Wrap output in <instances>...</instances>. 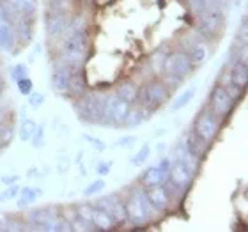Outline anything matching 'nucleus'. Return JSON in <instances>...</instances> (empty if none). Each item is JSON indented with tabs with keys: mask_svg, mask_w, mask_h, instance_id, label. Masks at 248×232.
I'll use <instances>...</instances> for the list:
<instances>
[{
	"mask_svg": "<svg viewBox=\"0 0 248 232\" xmlns=\"http://www.w3.org/2000/svg\"><path fill=\"white\" fill-rule=\"evenodd\" d=\"M75 64L59 61L52 69V89L59 94L69 93V80H71V73Z\"/></svg>",
	"mask_w": 248,
	"mask_h": 232,
	"instance_id": "nucleus-11",
	"label": "nucleus"
},
{
	"mask_svg": "<svg viewBox=\"0 0 248 232\" xmlns=\"http://www.w3.org/2000/svg\"><path fill=\"white\" fill-rule=\"evenodd\" d=\"M135 142V137H124V139H121L119 142H117V145H124V147H128V145H131Z\"/></svg>",
	"mask_w": 248,
	"mask_h": 232,
	"instance_id": "nucleus-40",
	"label": "nucleus"
},
{
	"mask_svg": "<svg viewBox=\"0 0 248 232\" xmlns=\"http://www.w3.org/2000/svg\"><path fill=\"white\" fill-rule=\"evenodd\" d=\"M11 7L20 15L32 16L37 9V0H9Z\"/></svg>",
	"mask_w": 248,
	"mask_h": 232,
	"instance_id": "nucleus-25",
	"label": "nucleus"
},
{
	"mask_svg": "<svg viewBox=\"0 0 248 232\" xmlns=\"http://www.w3.org/2000/svg\"><path fill=\"white\" fill-rule=\"evenodd\" d=\"M105 94H82L75 103V110L80 121L89 124L103 123Z\"/></svg>",
	"mask_w": 248,
	"mask_h": 232,
	"instance_id": "nucleus-3",
	"label": "nucleus"
},
{
	"mask_svg": "<svg viewBox=\"0 0 248 232\" xmlns=\"http://www.w3.org/2000/svg\"><path fill=\"white\" fill-rule=\"evenodd\" d=\"M105 186H107V183H105L103 179H96L93 181L91 185L83 190V195L85 197H94V195H98V193H101V191L105 190Z\"/></svg>",
	"mask_w": 248,
	"mask_h": 232,
	"instance_id": "nucleus-28",
	"label": "nucleus"
},
{
	"mask_svg": "<svg viewBox=\"0 0 248 232\" xmlns=\"http://www.w3.org/2000/svg\"><path fill=\"white\" fill-rule=\"evenodd\" d=\"M195 93H197V85H191V87H188L186 91H183V93L172 101L170 112H179L181 108H185L186 105H190L191 99L195 98Z\"/></svg>",
	"mask_w": 248,
	"mask_h": 232,
	"instance_id": "nucleus-22",
	"label": "nucleus"
},
{
	"mask_svg": "<svg viewBox=\"0 0 248 232\" xmlns=\"http://www.w3.org/2000/svg\"><path fill=\"white\" fill-rule=\"evenodd\" d=\"M218 129H220V117H217L209 108L202 110L197 117L195 124H193V133L204 144H209L215 140Z\"/></svg>",
	"mask_w": 248,
	"mask_h": 232,
	"instance_id": "nucleus-6",
	"label": "nucleus"
},
{
	"mask_svg": "<svg viewBox=\"0 0 248 232\" xmlns=\"http://www.w3.org/2000/svg\"><path fill=\"white\" fill-rule=\"evenodd\" d=\"M238 37L241 39V41H243V45L247 43V37H248V23H247V18H243V21H241V27H239Z\"/></svg>",
	"mask_w": 248,
	"mask_h": 232,
	"instance_id": "nucleus-38",
	"label": "nucleus"
},
{
	"mask_svg": "<svg viewBox=\"0 0 248 232\" xmlns=\"http://www.w3.org/2000/svg\"><path fill=\"white\" fill-rule=\"evenodd\" d=\"M170 167H172V158H161L160 163H158V169H160L163 174L169 177V172H170Z\"/></svg>",
	"mask_w": 248,
	"mask_h": 232,
	"instance_id": "nucleus-37",
	"label": "nucleus"
},
{
	"mask_svg": "<svg viewBox=\"0 0 248 232\" xmlns=\"http://www.w3.org/2000/svg\"><path fill=\"white\" fill-rule=\"evenodd\" d=\"M149 156H151V144H144L142 147H140L139 153H137V155L131 158V165H135V167L144 165Z\"/></svg>",
	"mask_w": 248,
	"mask_h": 232,
	"instance_id": "nucleus-27",
	"label": "nucleus"
},
{
	"mask_svg": "<svg viewBox=\"0 0 248 232\" xmlns=\"http://www.w3.org/2000/svg\"><path fill=\"white\" fill-rule=\"evenodd\" d=\"M36 128H37L36 121H32V119H25L20 126V140H23V142H31L32 135H34Z\"/></svg>",
	"mask_w": 248,
	"mask_h": 232,
	"instance_id": "nucleus-26",
	"label": "nucleus"
},
{
	"mask_svg": "<svg viewBox=\"0 0 248 232\" xmlns=\"http://www.w3.org/2000/svg\"><path fill=\"white\" fill-rule=\"evenodd\" d=\"M5 119H7V110H5L4 107H0V123L5 121Z\"/></svg>",
	"mask_w": 248,
	"mask_h": 232,
	"instance_id": "nucleus-42",
	"label": "nucleus"
},
{
	"mask_svg": "<svg viewBox=\"0 0 248 232\" xmlns=\"http://www.w3.org/2000/svg\"><path fill=\"white\" fill-rule=\"evenodd\" d=\"M43 195V190L41 188H37V186H25V188H20V193H18V207L20 209H25L29 207L31 204L39 199Z\"/></svg>",
	"mask_w": 248,
	"mask_h": 232,
	"instance_id": "nucleus-18",
	"label": "nucleus"
},
{
	"mask_svg": "<svg viewBox=\"0 0 248 232\" xmlns=\"http://www.w3.org/2000/svg\"><path fill=\"white\" fill-rule=\"evenodd\" d=\"M16 48V34L13 23L7 18H0V50L11 53Z\"/></svg>",
	"mask_w": 248,
	"mask_h": 232,
	"instance_id": "nucleus-16",
	"label": "nucleus"
},
{
	"mask_svg": "<svg viewBox=\"0 0 248 232\" xmlns=\"http://www.w3.org/2000/svg\"><path fill=\"white\" fill-rule=\"evenodd\" d=\"M29 103H31V107H34V108H39V107L45 103V94L34 93V91H32V93L29 94Z\"/></svg>",
	"mask_w": 248,
	"mask_h": 232,
	"instance_id": "nucleus-35",
	"label": "nucleus"
},
{
	"mask_svg": "<svg viewBox=\"0 0 248 232\" xmlns=\"http://www.w3.org/2000/svg\"><path fill=\"white\" fill-rule=\"evenodd\" d=\"M117 96H119L121 99H124L126 103H135L137 101V94H139V87L135 85L133 82H124L119 85V89H117Z\"/></svg>",
	"mask_w": 248,
	"mask_h": 232,
	"instance_id": "nucleus-24",
	"label": "nucleus"
},
{
	"mask_svg": "<svg viewBox=\"0 0 248 232\" xmlns=\"http://www.w3.org/2000/svg\"><path fill=\"white\" fill-rule=\"evenodd\" d=\"M18 193H20V186L16 185V183L15 185H9L4 191H2V195H0V202L15 201L16 197H18Z\"/></svg>",
	"mask_w": 248,
	"mask_h": 232,
	"instance_id": "nucleus-30",
	"label": "nucleus"
},
{
	"mask_svg": "<svg viewBox=\"0 0 248 232\" xmlns=\"http://www.w3.org/2000/svg\"><path fill=\"white\" fill-rule=\"evenodd\" d=\"M31 142H32V145L34 147H43L45 145V126L43 124H39L36 128V131H34V135H32V139H31Z\"/></svg>",
	"mask_w": 248,
	"mask_h": 232,
	"instance_id": "nucleus-31",
	"label": "nucleus"
},
{
	"mask_svg": "<svg viewBox=\"0 0 248 232\" xmlns=\"http://www.w3.org/2000/svg\"><path fill=\"white\" fill-rule=\"evenodd\" d=\"M82 139L85 140V142H89V144L93 145V147L96 151H98V153H103V151L107 149V144H105L103 140L96 139V137H93V135H83Z\"/></svg>",
	"mask_w": 248,
	"mask_h": 232,
	"instance_id": "nucleus-34",
	"label": "nucleus"
},
{
	"mask_svg": "<svg viewBox=\"0 0 248 232\" xmlns=\"http://www.w3.org/2000/svg\"><path fill=\"white\" fill-rule=\"evenodd\" d=\"M197 21H199L197 29L204 36V39L217 37L223 31V27H225V16H223L222 9L204 11V13H201V15L197 16Z\"/></svg>",
	"mask_w": 248,
	"mask_h": 232,
	"instance_id": "nucleus-7",
	"label": "nucleus"
},
{
	"mask_svg": "<svg viewBox=\"0 0 248 232\" xmlns=\"http://www.w3.org/2000/svg\"><path fill=\"white\" fill-rule=\"evenodd\" d=\"M191 177H193V174H191V172L183 165L181 161L172 160L170 172H169V177H167L172 185L177 186L179 190H188V188L191 186Z\"/></svg>",
	"mask_w": 248,
	"mask_h": 232,
	"instance_id": "nucleus-14",
	"label": "nucleus"
},
{
	"mask_svg": "<svg viewBox=\"0 0 248 232\" xmlns=\"http://www.w3.org/2000/svg\"><path fill=\"white\" fill-rule=\"evenodd\" d=\"M193 64L186 52H172L167 55L165 64H163V73L167 75H174V77L186 78L193 71Z\"/></svg>",
	"mask_w": 248,
	"mask_h": 232,
	"instance_id": "nucleus-9",
	"label": "nucleus"
},
{
	"mask_svg": "<svg viewBox=\"0 0 248 232\" xmlns=\"http://www.w3.org/2000/svg\"><path fill=\"white\" fill-rule=\"evenodd\" d=\"M94 207H99L103 211L110 213L115 218L117 225L121 223H128V217H126V207H124V199L117 193H110V195L99 197L98 201L94 202Z\"/></svg>",
	"mask_w": 248,
	"mask_h": 232,
	"instance_id": "nucleus-10",
	"label": "nucleus"
},
{
	"mask_svg": "<svg viewBox=\"0 0 248 232\" xmlns=\"http://www.w3.org/2000/svg\"><path fill=\"white\" fill-rule=\"evenodd\" d=\"M67 13H52L46 11V36L50 39H57V37L64 36L67 27Z\"/></svg>",
	"mask_w": 248,
	"mask_h": 232,
	"instance_id": "nucleus-13",
	"label": "nucleus"
},
{
	"mask_svg": "<svg viewBox=\"0 0 248 232\" xmlns=\"http://www.w3.org/2000/svg\"><path fill=\"white\" fill-rule=\"evenodd\" d=\"M229 83H232L239 89H247L248 83V64L247 57L236 59L229 69Z\"/></svg>",
	"mask_w": 248,
	"mask_h": 232,
	"instance_id": "nucleus-15",
	"label": "nucleus"
},
{
	"mask_svg": "<svg viewBox=\"0 0 248 232\" xmlns=\"http://www.w3.org/2000/svg\"><path fill=\"white\" fill-rule=\"evenodd\" d=\"M145 195H147V201L151 202V206L155 207L156 213H165L170 207V195H169V191H167V188L163 185L147 188Z\"/></svg>",
	"mask_w": 248,
	"mask_h": 232,
	"instance_id": "nucleus-12",
	"label": "nucleus"
},
{
	"mask_svg": "<svg viewBox=\"0 0 248 232\" xmlns=\"http://www.w3.org/2000/svg\"><path fill=\"white\" fill-rule=\"evenodd\" d=\"M85 89H87V83H85V77L82 73V67L75 66L71 73V80H69V93L73 96L80 98L82 94H85Z\"/></svg>",
	"mask_w": 248,
	"mask_h": 232,
	"instance_id": "nucleus-19",
	"label": "nucleus"
},
{
	"mask_svg": "<svg viewBox=\"0 0 248 232\" xmlns=\"http://www.w3.org/2000/svg\"><path fill=\"white\" fill-rule=\"evenodd\" d=\"M23 77H29V66L27 64H16V66H13V69H11L13 82H16V80H20Z\"/></svg>",
	"mask_w": 248,
	"mask_h": 232,
	"instance_id": "nucleus-32",
	"label": "nucleus"
},
{
	"mask_svg": "<svg viewBox=\"0 0 248 232\" xmlns=\"http://www.w3.org/2000/svg\"><path fill=\"white\" fill-rule=\"evenodd\" d=\"M234 101H236V99L227 93V89L223 87L222 83H217V85L213 87L211 94H209V107H207V108L211 110L217 117L222 119V117H227V115L232 112Z\"/></svg>",
	"mask_w": 248,
	"mask_h": 232,
	"instance_id": "nucleus-8",
	"label": "nucleus"
},
{
	"mask_svg": "<svg viewBox=\"0 0 248 232\" xmlns=\"http://www.w3.org/2000/svg\"><path fill=\"white\" fill-rule=\"evenodd\" d=\"M0 18H7V20H9V11L5 9L2 2H0Z\"/></svg>",
	"mask_w": 248,
	"mask_h": 232,
	"instance_id": "nucleus-41",
	"label": "nucleus"
},
{
	"mask_svg": "<svg viewBox=\"0 0 248 232\" xmlns=\"http://www.w3.org/2000/svg\"><path fill=\"white\" fill-rule=\"evenodd\" d=\"M2 183H4L5 186H9V185H15V183H18L20 181V175H16V174H13V175H2Z\"/></svg>",
	"mask_w": 248,
	"mask_h": 232,
	"instance_id": "nucleus-39",
	"label": "nucleus"
},
{
	"mask_svg": "<svg viewBox=\"0 0 248 232\" xmlns=\"http://www.w3.org/2000/svg\"><path fill=\"white\" fill-rule=\"evenodd\" d=\"M145 119H147V110L145 108H142V107L140 108H129L123 126H126V128H137V126L145 123Z\"/></svg>",
	"mask_w": 248,
	"mask_h": 232,
	"instance_id": "nucleus-23",
	"label": "nucleus"
},
{
	"mask_svg": "<svg viewBox=\"0 0 248 232\" xmlns=\"http://www.w3.org/2000/svg\"><path fill=\"white\" fill-rule=\"evenodd\" d=\"M15 83L16 87H18V91H20V94H23V96H29L34 91V83H32L31 77H23L20 80H16Z\"/></svg>",
	"mask_w": 248,
	"mask_h": 232,
	"instance_id": "nucleus-29",
	"label": "nucleus"
},
{
	"mask_svg": "<svg viewBox=\"0 0 248 232\" xmlns=\"http://www.w3.org/2000/svg\"><path fill=\"white\" fill-rule=\"evenodd\" d=\"M131 105L121 99L117 94L105 96V108H103V123L108 126H123L124 119L128 115ZM101 123V124H103Z\"/></svg>",
	"mask_w": 248,
	"mask_h": 232,
	"instance_id": "nucleus-5",
	"label": "nucleus"
},
{
	"mask_svg": "<svg viewBox=\"0 0 248 232\" xmlns=\"http://www.w3.org/2000/svg\"><path fill=\"white\" fill-rule=\"evenodd\" d=\"M165 179H167V175L158 169V165H155L144 172V175H142V179L140 181H142V185H144L145 188H151V186L161 185Z\"/></svg>",
	"mask_w": 248,
	"mask_h": 232,
	"instance_id": "nucleus-21",
	"label": "nucleus"
},
{
	"mask_svg": "<svg viewBox=\"0 0 248 232\" xmlns=\"http://www.w3.org/2000/svg\"><path fill=\"white\" fill-rule=\"evenodd\" d=\"M89 53V32L78 31L64 34V39L61 43V61L82 66Z\"/></svg>",
	"mask_w": 248,
	"mask_h": 232,
	"instance_id": "nucleus-2",
	"label": "nucleus"
},
{
	"mask_svg": "<svg viewBox=\"0 0 248 232\" xmlns=\"http://www.w3.org/2000/svg\"><path fill=\"white\" fill-rule=\"evenodd\" d=\"M169 93L170 91L165 87V83L161 80H151L139 89L137 99L142 108H145L147 112H155L169 99Z\"/></svg>",
	"mask_w": 248,
	"mask_h": 232,
	"instance_id": "nucleus-4",
	"label": "nucleus"
},
{
	"mask_svg": "<svg viewBox=\"0 0 248 232\" xmlns=\"http://www.w3.org/2000/svg\"><path fill=\"white\" fill-rule=\"evenodd\" d=\"M186 53H188V57H190V61H191L193 66H201V64L206 62L207 55H209V48H207L206 43L195 41V45H191Z\"/></svg>",
	"mask_w": 248,
	"mask_h": 232,
	"instance_id": "nucleus-20",
	"label": "nucleus"
},
{
	"mask_svg": "<svg viewBox=\"0 0 248 232\" xmlns=\"http://www.w3.org/2000/svg\"><path fill=\"white\" fill-rule=\"evenodd\" d=\"M112 170V161H101L99 165H96V172L99 175H108Z\"/></svg>",
	"mask_w": 248,
	"mask_h": 232,
	"instance_id": "nucleus-36",
	"label": "nucleus"
},
{
	"mask_svg": "<svg viewBox=\"0 0 248 232\" xmlns=\"http://www.w3.org/2000/svg\"><path fill=\"white\" fill-rule=\"evenodd\" d=\"M91 223H93L94 231H112V229L117 227V222L110 213L94 206L93 211H91Z\"/></svg>",
	"mask_w": 248,
	"mask_h": 232,
	"instance_id": "nucleus-17",
	"label": "nucleus"
},
{
	"mask_svg": "<svg viewBox=\"0 0 248 232\" xmlns=\"http://www.w3.org/2000/svg\"><path fill=\"white\" fill-rule=\"evenodd\" d=\"M161 82L165 83V87L169 89V91H174V89H177L183 82H185V78L174 77V75H167V73H165V77H163V80H161Z\"/></svg>",
	"mask_w": 248,
	"mask_h": 232,
	"instance_id": "nucleus-33",
	"label": "nucleus"
},
{
	"mask_svg": "<svg viewBox=\"0 0 248 232\" xmlns=\"http://www.w3.org/2000/svg\"><path fill=\"white\" fill-rule=\"evenodd\" d=\"M124 207H126L128 222L135 227H144L145 223L156 215L155 207L147 201L145 190H140V188L129 191L126 201H124Z\"/></svg>",
	"mask_w": 248,
	"mask_h": 232,
	"instance_id": "nucleus-1",
	"label": "nucleus"
}]
</instances>
